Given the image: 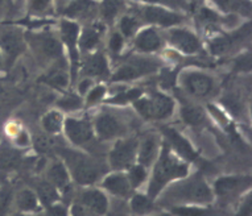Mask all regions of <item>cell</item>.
<instances>
[{"label":"cell","mask_w":252,"mask_h":216,"mask_svg":"<svg viewBox=\"0 0 252 216\" xmlns=\"http://www.w3.org/2000/svg\"><path fill=\"white\" fill-rule=\"evenodd\" d=\"M40 50L41 53L48 57V58H60L62 55V46L61 44L54 37H44L40 44Z\"/></svg>","instance_id":"25"},{"label":"cell","mask_w":252,"mask_h":216,"mask_svg":"<svg viewBox=\"0 0 252 216\" xmlns=\"http://www.w3.org/2000/svg\"><path fill=\"white\" fill-rule=\"evenodd\" d=\"M137 23L132 17H123V20L120 23V29L126 36H132L133 32L136 30Z\"/></svg>","instance_id":"38"},{"label":"cell","mask_w":252,"mask_h":216,"mask_svg":"<svg viewBox=\"0 0 252 216\" xmlns=\"http://www.w3.org/2000/svg\"><path fill=\"white\" fill-rule=\"evenodd\" d=\"M24 42L17 32H4L0 36V53H3V61L11 66L13 61L23 53Z\"/></svg>","instance_id":"13"},{"label":"cell","mask_w":252,"mask_h":216,"mask_svg":"<svg viewBox=\"0 0 252 216\" xmlns=\"http://www.w3.org/2000/svg\"><path fill=\"white\" fill-rule=\"evenodd\" d=\"M182 119L190 125H199L205 120V113L201 108L193 106H185L182 108Z\"/></svg>","instance_id":"28"},{"label":"cell","mask_w":252,"mask_h":216,"mask_svg":"<svg viewBox=\"0 0 252 216\" xmlns=\"http://www.w3.org/2000/svg\"><path fill=\"white\" fill-rule=\"evenodd\" d=\"M141 95V92L139 90H131L128 92H124V94H119L116 95L114 99H111L110 102L115 104H124L127 102H131V100H136L139 99Z\"/></svg>","instance_id":"37"},{"label":"cell","mask_w":252,"mask_h":216,"mask_svg":"<svg viewBox=\"0 0 252 216\" xmlns=\"http://www.w3.org/2000/svg\"><path fill=\"white\" fill-rule=\"evenodd\" d=\"M158 62L155 59L149 58H135L132 61H129L126 65L120 67L119 70L116 71L112 81H132L143 75L152 74L158 69Z\"/></svg>","instance_id":"6"},{"label":"cell","mask_w":252,"mask_h":216,"mask_svg":"<svg viewBox=\"0 0 252 216\" xmlns=\"http://www.w3.org/2000/svg\"><path fill=\"white\" fill-rule=\"evenodd\" d=\"M8 216H32L31 214H23V212H15V214H9Z\"/></svg>","instance_id":"49"},{"label":"cell","mask_w":252,"mask_h":216,"mask_svg":"<svg viewBox=\"0 0 252 216\" xmlns=\"http://www.w3.org/2000/svg\"><path fill=\"white\" fill-rule=\"evenodd\" d=\"M172 211L178 216H201L206 210L199 206H176L172 208Z\"/></svg>","instance_id":"33"},{"label":"cell","mask_w":252,"mask_h":216,"mask_svg":"<svg viewBox=\"0 0 252 216\" xmlns=\"http://www.w3.org/2000/svg\"><path fill=\"white\" fill-rule=\"evenodd\" d=\"M166 190L158 196H161L164 202L176 206H203L209 204L214 198V192L210 186L201 177H194L191 179H181V182L165 187Z\"/></svg>","instance_id":"2"},{"label":"cell","mask_w":252,"mask_h":216,"mask_svg":"<svg viewBox=\"0 0 252 216\" xmlns=\"http://www.w3.org/2000/svg\"><path fill=\"white\" fill-rule=\"evenodd\" d=\"M81 98L77 95H65L60 102H58V106L63 109H67V111H71V109H77V108L81 107Z\"/></svg>","instance_id":"36"},{"label":"cell","mask_w":252,"mask_h":216,"mask_svg":"<svg viewBox=\"0 0 252 216\" xmlns=\"http://www.w3.org/2000/svg\"><path fill=\"white\" fill-rule=\"evenodd\" d=\"M3 1H4V0H0V5L3 4Z\"/></svg>","instance_id":"54"},{"label":"cell","mask_w":252,"mask_h":216,"mask_svg":"<svg viewBox=\"0 0 252 216\" xmlns=\"http://www.w3.org/2000/svg\"><path fill=\"white\" fill-rule=\"evenodd\" d=\"M165 133L166 137L169 138L172 146L177 150V156L185 158L188 161H194L195 158H197V153H195V150L191 148L189 141H188L184 136H181V135H180L177 131H174V129H166Z\"/></svg>","instance_id":"18"},{"label":"cell","mask_w":252,"mask_h":216,"mask_svg":"<svg viewBox=\"0 0 252 216\" xmlns=\"http://www.w3.org/2000/svg\"><path fill=\"white\" fill-rule=\"evenodd\" d=\"M147 216H172L170 214H166V212H162V214H158V215H147Z\"/></svg>","instance_id":"51"},{"label":"cell","mask_w":252,"mask_h":216,"mask_svg":"<svg viewBox=\"0 0 252 216\" xmlns=\"http://www.w3.org/2000/svg\"><path fill=\"white\" fill-rule=\"evenodd\" d=\"M46 215L48 216H69V210L66 206L61 203H53L46 207Z\"/></svg>","instance_id":"39"},{"label":"cell","mask_w":252,"mask_h":216,"mask_svg":"<svg viewBox=\"0 0 252 216\" xmlns=\"http://www.w3.org/2000/svg\"><path fill=\"white\" fill-rule=\"evenodd\" d=\"M3 63H4V61H3V55L0 53V70L3 69Z\"/></svg>","instance_id":"50"},{"label":"cell","mask_w":252,"mask_h":216,"mask_svg":"<svg viewBox=\"0 0 252 216\" xmlns=\"http://www.w3.org/2000/svg\"><path fill=\"white\" fill-rule=\"evenodd\" d=\"M144 16L149 23L164 25V27L178 24L182 20V17L178 16L177 13L169 12L164 8H158V7H148L144 11Z\"/></svg>","instance_id":"19"},{"label":"cell","mask_w":252,"mask_h":216,"mask_svg":"<svg viewBox=\"0 0 252 216\" xmlns=\"http://www.w3.org/2000/svg\"><path fill=\"white\" fill-rule=\"evenodd\" d=\"M144 1H151V3H155V1H161V0H144Z\"/></svg>","instance_id":"52"},{"label":"cell","mask_w":252,"mask_h":216,"mask_svg":"<svg viewBox=\"0 0 252 216\" xmlns=\"http://www.w3.org/2000/svg\"><path fill=\"white\" fill-rule=\"evenodd\" d=\"M104 92H106V88L103 86H96V87H94L89 92V95H87V103L94 104L96 102H99L104 96Z\"/></svg>","instance_id":"41"},{"label":"cell","mask_w":252,"mask_h":216,"mask_svg":"<svg viewBox=\"0 0 252 216\" xmlns=\"http://www.w3.org/2000/svg\"><path fill=\"white\" fill-rule=\"evenodd\" d=\"M215 1H217V4H218L220 8L226 9V11L238 8V3H236L235 0H215Z\"/></svg>","instance_id":"44"},{"label":"cell","mask_w":252,"mask_h":216,"mask_svg":"<svg viewBox=\"0 0 252 216\" xmlns=\"http://www.w3.org/2000/svg\"><path fill=\"white\" fill-rule=\"evenodd\" d=\"M135 107L141 116L148 120H162L172 115L173 100L164 94H155L151 98L135 100Z\"/></svg>","instance_id":"4"},{"label":"cell","mask_w":252,"mask_h":216,"mask_svg":"<svg viewBox=\"0 0 252 216\" xmlns=\"http://www.w3.org/2000/svg\"><path fill=\"white\" fill-rule=\"evenodd\" d=\"M85 73L91 77H102L108 74L107 61L102 54H94L93 57L87 59L85 65Z\"/></svg>","instance_id":"23"},{"label":"cell","mask_w":252,"mask_h":216,"mask_svg":"<svg viewBox=\"0 0 252 216\" xmlns=\"http://www.w3.org/2000/svg\"><path fill=\"white\" fill-rule=\"evenodd\" d=\"M131 210L133 214L139 216H147L155 210L153 199L148 195L143 194H136L131 198Z\"/></svg>","instance_id":"24"},{"label":"cell","mask_w":252,"mask_h":216,"mask_svg":"<svg viewBox=\"0 0 252 216\" xmlns=\"http://www.w3.org/2000/svg\"><path fill=\"white\" fill-rule=\"evenodd\" d=\"M90 84H91L90 79H85V81H82L81 84H79V92H81V94H86L87 90L90 88Z\"/></svg>","instance_id":"48"},{"label":"cell","mask_w":252,"mask_h":216,"mask_svg":"<svg viewBox=\"0 0 252 216\" xmlns=\"http://www.w3.org/2000/svg\"><path fill=\"white\" fill-rule=\"evenodd\" d=\"M102 187L106 191L118 198H128L133 190L127 173L124 171H112L106 175L102 181Z\"/></svg>","instance_id":"12"},{"label":"cell","mask_w":252,"mask_h":216,"mask_svg":"<svg viewBox=\"0 0 252 216\" xmlns=\"http://www.w3.org/2000/svg\"><path fill=\"white\" fill-rule=\"evenodd\" d=\"M79 28L78 25L71 21H62L61 24V34L63 41L67 45L69 50H70L71 61H73V71L77 65V53H75V42H77V37H78Z\"/></svg>","instance_id":"20"},{"label":"cell","mask_w":252,"mask_h":216,"mask_svg":"<svg viewBox=\"0 0 252 216\" xmlns=\"http://www.w3.org/2000/svg\"><path fill=\"white\" fill-rule=\"evenodd\" d=\"M99 30L95 28H90L83 32L82 37H81V48L83 50H90L98 44L99 41Z\"/></svg>","instance_id":"31"},{"label":"cell","mask_w":252,"mask_h":216,"mask_svg":"<svg viewBox=\"0 0 252 216\" xmlns=\"http://www.w3.org/2000/svg\"><path fill=\"white\" fill-rule=\"evenodd\" d=\"M160 141L156 136H147L143 141L139 144L137 148L136 161L144 167L153 166V163L156 162L158 153H160Z\"/></svg>","instance_id":"15"},{"label":"cell","mask_w":252,"mask_h":216,"mask_svg":"<svg viewBox=\"0 0 252 216\" xmlns=\"http://www.w3.org/2000/svg\"><path fill=\"white\" fill-rule=\"evenodd\" d=\"M251 185L250 177H220L214 183V194L222 199L239 195Z\"/></svg>","instance_id":"8"},{"label":"cell","mask_w":252,"mask_h":216,"mask_svg":"<svg viewBox=\"0 0 252 216\" xmlns=\"http://www.w3.org/2000/svg\"><path fill=\"white\" fill-rule=\"evenodd\" d=\"M13 200H15V204H16L17 211L23 212V214L37 212L40 210V206H41L34 190H31V189H23V190H20Z\"/></svg>","instance_id":"17"},{"label":"cell","mask_w":252,"mask_h":216,"mask_svg":"<svg viewBox=\"0 0 252 216\" xmlns=\"http://www.w3.org/2000/svg\"><path fill=\"white\" fill-rule=\"evenodd\" d=\"M120 0H104L102 4V15L106 20H112L119 11Z\"/></svg>","instance_id":"34"},{"label":"cell","mask_w":252,"mask_h":216,"mask_svg":"<svg viewBox=\"0 0 252 216\" xmlns=\"http://www.w3.org/2000/svg\"><path fill=\"white\" fill-rule=\"evenodd\" d=\"M182 84L188 94L194 98H206L207 95H210L214 88V81L209 75L197 71L184 75Z\"/></svg>","instance_id":"9"},{"label":"cell","mask_w":252,"mask_h":216,"mask_svg":"<svg viewBox=\"0 0 252 216\" xmlns=\"http://www.w3.org/2000/svg\"><path fill=\"white\" fill-rule=\"evenodd\" d=\"M189 166L184 160L172 152L169 145L164 144L160 149L158 157L153 163V171L148 185L147 195L152 199H156L169 183L180 181L188 177Z\"/></svg>","instance_id":"1"},{"label":"cell","mask_w":252,"mask_h":216,"mask_svg":"<svg viewBox=\"0 0 252 216\" xmlns=\"http://www.w3.org/2000/svg\"><path fill=\"white\" fill-rule=\"evenodd\" d=\"M91 8H93V3L90 0H74L73 3L67 5L66 9H65V13L67 16L78 17L86 15Z\"/></svg>","instance_id":"29"},{"label":"cell","mask_w":252,"mask_h":216,"mask_svg":"<svg viewBox=\"0 0 252 216\" xmlns=\"http://www.w3.org/2000/svg\"><path fill=\"white\" fill-rule=\"evenodd\" d=\"M60 3H65V1H67V0H58Z\"/></svg>","instance_id":"53"},{"label":"cell","mask_w":252,"mask_h":216,"mask_svg":"<svg viewBox=\"0 0 252 216\" xmlns=\"http://www.w3.org/2000/svg\"><path fill=\"white\" fill-rule=\"evenodd\" d=\"M16 141L19 145H28L29 144V137H28V135L25 132H20L19 135H17V137H16Z\"/></svg>","instance_id":"47"},{"label":"cell","mask_w":252,"mask_h":216,"mask_svg":"<svg viewBox=\"0 0 252 216\" xmlns=\"http://www.w3.org/2000/svg\"><path fill=\"white\" fill-rule=\"evenodd\" d=\"M122 46H123V38H122V36L118 33L112 34L111 40H110V49L114 53H118L122 49Z\"/></svg>","instance_id":"43"},{"label":"cell","mask_w":252,"mask_h":216,"mask_svg":"<svg viewBox=\"0 0 252 216\" xmlns=\"http://www.w3.org/2000/svg\"><path fill=\"white\" fill-rule=\"evenodd\" d=\"M49 3L50 0H31V9L33 12H44Z\"/></svg>","instance_id":"42"},{"label":"cell","mask_w":252,"mask_h":216,"mask_svg":"<svg viewBox=\"0 0 252 216\" xmlns=\"http://www.w3.org/2000/svg\"><path fill=\"white\" fill-rule=\"evenodd\" d=\"M12 192L5 187H0V216H8L12 206Z\"/></svg>","instance_id":"32"},{"label":"cell","mask_w":252,"mask_h":216,"mask_svg":"<svg viewBox=\"0 0 252 216\" xmlns=\"http://www.w3.org/2000/svg\"><path fill=\"white\" fill-rule=\"evenodd\" d=\"M79 204L86 208L90 214L104 216L108 212V198L102 190L89 189L79 195Z\"/></svg>","instance_id":"11"},{"label":"cell","mask_w":252,"mask_h":216,"mask_svg":"<svg viewBox=\"0 0 252 216\" xmlns=\"http://www.w3.org/2000/svg\"><path fill=\"white\" fill-rule=\"evenodd\" d=\"M46 181H49L58 191L66 192L70 190L71 177L66 165L62 161H56L50 163L46 171Z\"/></svg>","instance_id":"14"},{"label":"cell","mask_w":252,"mask_h":216,"mask_svg":"<svg viewBox=\"0 0 252 216\" xmlns=\"http://www.w3.org/2000/svg\"><path fill=\"white\" fill-rule=\"evenodd\" d=\"M231 41L227 37H217L210 44V50L213 54H223L230 49Z\"/></svg>","instance_id":"35"},{"label":"cell","mask_w":252,"mask_h":216,"mask_svg":"<svg viewBox=\"0 0 252 216\" xmlns=\"http://www.w3.org/2000/svg\"><path fill=\"white\" fill-rule=\"evenodd\" d=\"M123 121L111 112L100 113L95 120V132L102 140H112L124 133Z\"/></svg>","instance_id":"10"},{"label":"cell","mask_w":252,"mask_h":216,"mask_svg":"<svg viewBox=\"0 0 252 216\" xmlns=\"http://www.w3.org/2000/svg\"><path fill=\"white\" fill-rule=\"evenodd\" d=\"M42 81L54 88H65L67 86L69 78L65 71L54 70L46 75L45 78H42Z\"/></svg>","instance_id":"30"},{"label":"cell","mask_w":252,"mask_h":216,"mask_svg":"<svg viewBox=\"0 0 252 216\" xmlns=\"http://www.w3.org/2000/svg\"><path fill=\"white\" fill-rule=\"evenodd\" d=\"M170 41L178 50L186 54H193L199 50V41L194 34L185 29H174L169 34Z\"/></svg>","instance_id":"16"},{"label":"cell","mask_w":252,"mask_h":216,"mask_svg":"<svg viewBox=\"0 0 252 216\" xmlns=\"http://www.w3.org/2000/svg\"><path fill=\"white\" fill-rule=\"evenodd\" d=\"M63 128L69 141L73 145L83 146L91 141L94 136V129L91 127L90 121L85 119H73L69 117L63 121Z\"/></svg>","instance_id":"7"},{"label":"cell","mask_w":252,"mask_h":216,"mask_svg":"<svg viewBox=\"0 0 252 216\" xmlns=\"http://www.w3.org/2000/svg\"><path fill=\"white\" fill-rule=\"evenodd\" d=\"M251 215V198L248 196L246 202H243L242 207H240L238 216H250Z\"/></svg>","instance_id":"45"},{"label":"cell","mask_w":252,"mask_h":216,"mask_svg":"<svg viewBox=\"0 0 252 216\" xmlns=\"http://www.w3.org/2000/svg\"><path fill=\"white\" fill-rule=\"evenodd\" d=\"M63 163L66 165L71 178L82 186H90L95 183L102 174L98 163L83 154L66 152Z\"/></svg>","instance_id":"3"},{"label":"cell","mask_w":252,"mask_h":216,"mask_svg":"<svg viewBox=\"0 0 252 216\" xmlns=\"http://www.w3.org/2000/svg\"><path fill=\"white\" fill-rule=\"evenodd\" d=\"M34 145L37 148V150L42 152V153H46V152H49L52 149V146H53V142L50 140L48 136H37V137L34 138Z\"/></svg>","instance_id":"40"},{"label":"cell","mask_w":252,"mask_h":216,"mask_svg":"<svg viewBox=\"0 0 252 216\" xmlns=\"http://www.w3.org/2000/svg\"><path fill=\"white\" fill-rule=\"evenodd\" d=\"M137 148H139V142L136 138L118 140L108 156L110 166L115 171L128 170L136 162Z\"/></svg>","instance_id":"5"},{"label":"cell","mask_w":252,"mask_h":216,"mask_svg":"<svg viewBox=\"0 0 252 216\" xmlns=\"http://www.w3.org/2000/svg\"><path fill=\"white\" fill-rule=\"evenodd\" d=\"M42 127L48 133H58L63 127V117L57 111H52L42 119Z\"/></svg>","instance_id":"27"},{"label":"cell","mask_w":252,"mask_h":216,"mask_svg":"<svg viewBox=\"0 0 252 216\" xmlns=\"http://www.w3.org/2000/svg\"><path fill=\"white\" fill-rule=\"evenodd\" d=\"M135 44L137 49L141 52H155L161 46L160 37L153 29H145L140 32L137 34Z\"/></svg>","instance_id":"21"},{"label":"cell","mask_w":252,"mask_h":216,"mask_svg":"<svg viewBox=\"0 0 252 216\" xmlns=\"http://www.w3.org/2000/svg\"><path fill=\"white\" fill-rule=\"evenodd\" d=\"M36 195H37L38 200L42 206H50V204L56 203L60 198V194H58V190L56 187L49 182V181H42V182L37 183L36 185Z\"/></svg>","instance_id":"22"},{"label":"cell","mask_w":252,"mask_h":216,"mask_svg":"<svg viewBox=\"0 0 252 216\" xmlns=\"http://www.w3.org/2000/svg\"><path fill=\"white\" fill-rule=\"evenodd\" d=\"M127 177H128L132 189H137L148 178V170H147V167H144L140 163H133L132 166L128 169Z\"/></svg>","instance_id":"26"},{"label":"cell","mask_w":252,"mask_h":216,"mask_svg":"<svg viewBox=\"0 0 252 216\" xmlns=\"http://www.w3.org/2000/svg\"><path fill=\"white\" fill-rule=\"evenodd\" d=\"M199 17H201L203 21H215L218 19V16H217L213 11H210V9H202L201 13H199Z\"/></svg>","instance_id":"46"}]
</instances>
